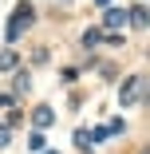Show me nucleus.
I'll return each instance as SVG.
<instances>
[{"label": "nucleus", "instance_id": "nucleus-7", "mask_svg": "<svg viewBox=\"0 0 150 154\" xmlns=\"http://www.w3.org/2000/svg\"><path fill=\"white\" fill-rule=\"evenodd\" d=\"M28 150H44V134H32V138H28Z\"/></svg>", "mask_w": 150, "mask_h": 154}, {"label": "nucleus", "instance_id": "nucleus-10", "mask_svg": "<svg viewBox=\"0 0 150 154\" xmlns=\"http://www.w3.org/2000/svg\"><path fill=\"white\" fill-rule=\"evenodd\" d=\"M47 154H55V150H47Z\"/></svg>", "mask_w": 150, "mask_h": 154}, {"label": "nucleus", "instance_id": "nucleus-6", "mask_svg": "<svg viewBox=\"0 0 150 154\" xmlns=\"http://www.w3.org/2000/svg\"><path fill=\"white\" fill-rule=\"evenodd\" d=\"M8 67H16V55L12 51H0V71H8Z\"/></svg>", "mask_w": 150, "mask_h": 154}, {"label": "nucleus", "instance_id": "nucleus-5", "mask_svg": "<svg viewBox=\"0 0 150 154\" xmlns=\"http://www.w3.org/2000/svg\"><path fill=\"white\" fill-rule=\"evenodd\" d=\"M99 40H103V36H99V28H87V32H83V44H87V48H95Z\"/></svg>", "mask_w": 150, "mask_h": 154}, {"label": "nucleus", "instance_id": "nucleus-1", "mask_svg": "<svg viewBox=\"0 0 150 154\" xmlns=\"http://www.w3.org/2000/svg\"><path fill=\"white\" fill-rule=\"evenodd\" d=\"M142 95H146V75H130L123 83V91H118V103H123V107H134V103H142Z\"/></svg>", "mask_w": 150, "mask_h": 154}, {"label": "nucleus", "instance_id": "nucleus-2", "mask_svg": "<svg viewBox=\"0 0 150 154\" xmlns=\"http://www.w3.org/2000/svg\"><path fill=\"white\" fill-rule=\"evenodd\" d=\"M28 24H32V4H20V8L12 12V20H8V44H16V40L24 36Z\"/></svg>", "mask_w": 150, "mask_h": 154}, {"label": "nucleus", "instance_id": "nucleus-9", "mask_svg": "<svg viewBox=\"0 0 150 154\" xmlns=\"http://www.w3.org/2000/svg\"><path fill=\"white\" fill-rule=\"evenodd\" d=\"M0 146H8V127H0Z\"/></svg>", "mask_w": 150, "mask_h": 154}, {"label": "nucleus", "instance_id": "nucleus-4", "mask_svg": "<svg viewBox=\"0 0 150 154\" xmlns=\"http://www.w3.org/2000/svg\"><path fill=\"white\" fill-rule=\"evenodd\" d=\"M32 119H36V127H47V122L55 119V111H51V107H36V115H32Z\"/></svg>", "mask_w": 150, "mask_h": 154}, {"label": "nucleus", "instance_id": "nucleus-3", "mask_svg": "<svg viewBox=\"0 0 150 154\" xmlns=\"http://www.w3.org/2000/svg\"><path fill=\"white\" fill-rule=\"evenodd\" d=\"M103 24H107V28H111V32H115V28H123V24H127V8H111V12H107V20H103Z\"/></svg>", "mask_w": 150, "mask_h": 154}, {"label": "nucleus", "instance_id": "nucleus-8", "mask_svg": "<svg viewBox=\"0 0 150 154\" xmlns=\"http://www.w3.org/2000/svg\"><path fill=\"white\" fill-rule=\"evenodd\" d=\"M130 20H134V24H138V28H142V24H146V12H142V4H138V8H134V12H130Z\"/></svg>", "mask_w": 150, "mask_h": 154}]
</instances>
